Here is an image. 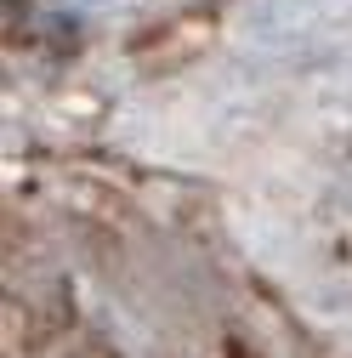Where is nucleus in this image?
<instances>
[{"label":"nucleus","mask_w":352,"mask_h":358,"mask_svg":"<svg viewBox=\"0 0 352 358\" xmlns=\"http://www.w3.org/2000/svg\"><path fill=\"white\" fill-rule=\"evenodd\" d=\"M228 358H261V352H250L244 341H228Z\"/></svg>","instance_id":"obj_1"}]
</instances>
